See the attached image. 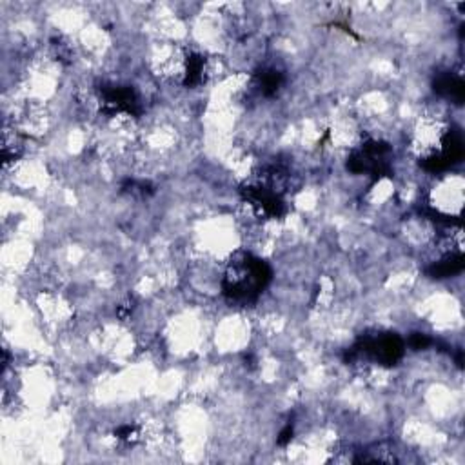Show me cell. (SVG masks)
I'll return each instance as SVG.
<instances>
[{
  "mask_svg": "<svg viewBox=\"0 0 465 465\" xmlns=\"http://www.w3.org/2000/svg\"><path fill=\"white\" fill-rule=\"evenodd\" d=\"M271 267L264 260L253 254H244L242 260L229 267L222 282V291L229 300L253 302L271 282Z\"/></svg>",
  "mask_w": 465,
  "mask_h": 465,
  "instance_id": "6da1fadb",
  "label": "cell"
},
{
  "mask_svg": "<svg viewBox=\"0 0 465 465\" xmlns=\"http://www.w3.org/2000/svg\"><path fill=\"white\" fill-rule=\"evenodd\" d=\"M389 144L380 142V140H367L362 149L351 153L347 158V170L351 173H369L372 180H380L384 177H389Z\"/></svg>",
  "mask_w": 465,
  "mask_h": 465,
  "instance_id": "7a4b0ae2",
  "label": "cell"
},
{
  "mask_svg": "<svg viewBox=\"0 0 465 465\" xmlns=\"http://www.w3.org/2000/svg\"><path fill=\"white\" fill-rule=\"evenodd\" d=\"M100 98L104 104V111L110 114L114 113H127L133 117H139L142 113L139 95L135 89L129 86H107L104 84L100 88Z\"/></svg>",
  "mask_w": 465,
  "mask_h": 465,
  "instance_id": "3957f363",
  "label": "cell"
},
{
  "mask_svg": "<svg viewBox=\"0 0 465 465\" xmlns=\"http://www.w3.org/2000/svg\"><path fill=\"white\" fill-rule=\"evenodd\" d=\"M240 193L251 206L260 209L264 215L271 216V218H280L286 215V202L276 191L269 189V187L247 186L242 187Z\"/></svg>",
  "mask_w": 465,
  "mask_h": 465,
  "instance_id": "277c9868",
  "label": "cell"
},
{
  "mask_svg": "<svg viewBox=\"0 0 465 465\" xmlns=\"http://www.w3.org/2000/svg\"><path fill=\"white\" fill-rule=\"evenodd\" d=\"M432 89H435V93L449 98V100L458 104V106L464 104L465 86L460 76H454L451 75V73H440V75L435 78V82H432Z\"/></svg>",
  "mask_w": 465,
  "mask_h": 465,
  "instance_id": "5b68a950",
  "label": "cell"
},
{
  "mask_svg": "<svg viewBox=\"0 0 465 465\" xmlns=\"http://www.w3.org/2000/svg\"><path fill=\"white\" fill-rule=\"evenodd\" d=\"M465 267V260L464 254H457V257L445 258V260H440V262L432 264V266L428 267V275L431 278H449V276H454L458 273H461Z\"/></svg>",
  "mask_w": 465,
  "mask_h": 465,
  "instance_id": "8992f818",
  "label": "cell"
},
{
  "mask_svg": "<svg viewBox=\"0 0 465 465\" xmlns=\"http://www.w3.org/2000/svg\"><path fill=\"white\" fill-rule=\"evenodd\" d=\"M254 81H257L258 91L264 97H275L283 84V75L276 69H262L254 75Z\"/></svg>",
  "mask_w": 465,
  "mask_h": 465,
  "instance_id": "52a82bcc",
  "label": "cell"
},
{
  "mask_svg": "<svg viewBox=\"0 0 465 465\" xmlns=\"http://www.w3.org/2000/svg\"><path fill=\"white\" fill-rule=\"evenodd\" d=\"M202 73H204V57L202 55H193L187 57V69H186V78H184V86L193 88L202 82Z\"/></svg>",
  "mask_w": 465,
  "mask_h": 465,
  "instance_id": "ba28073f",
  "label": "cell"
},
{
  "mask_svg": "<svg viewBox=\"0 0 465 465\" xmlns=\"http://www.w3.org/2000/svg\"><path fill=\"white\" fill-rule=\"evenodd\" d=\"M409 346L415 349V351H422L425 347L431 346V339H429L428 334L422 333H413L409 339Z\"/></svg>",
  "mask_w": 465,
  "mask_h": 465,
  "instance_id": "9c48e42d",
  "label": "cell"
},
{
  "mask_svg": "<svg viewBox=\"0 0 465 465\" xmlns=\"http://www.w3.org/2000/svg\"><path fill=\"white\" fill-rule=\"evenodd\" d=\"M114 436L120 438V440H131L133 436H135V428H131V425H122V428L114 431Z\"/></svg>",
  "mask_w": 465,
  "mask_h": 465,
  "instance_id": "30bf717a",
  "label": "cell"
},
{
  "mask_svg": "<svg viewBox=\"0 0 465 465\" xmlns=\"http://www.w3.org/2000/svg\"><path fill=\"white\" fill-rule=\"evenodd\" d=\"M291 438H293V425L291 423H289V425H286V428H283V431L280 432V436H278V445H288L289 442H291Z\"/></svg>",
  "mask_w": 465,
  "mask_h": 465,
  "instance_id": "8fae6325",
  "label": "cell"
}]
</instances>
